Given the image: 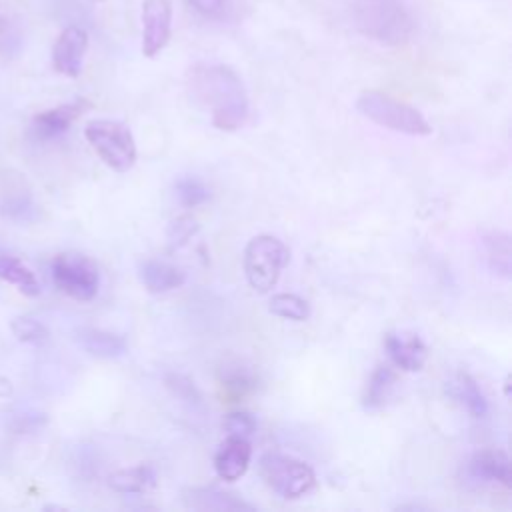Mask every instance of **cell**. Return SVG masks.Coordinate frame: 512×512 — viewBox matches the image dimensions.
<instances>
[{
	"label": "cell",
	"mask_w": 512,
	"mask_h": 512,
	"mask_svg": "<svg viewBox=\"0 0 512 512\" xmlns=\"http://www.w3.org/2000/svg\"><path fill=\"white\" fill-rule=\"evenodd\" d=\"M190 98L210 114L218 130L234 132L248 118V92L226 64H196L186 78Z\"/></svg>",
	"instance_id": "1"
},
{
	"label": "cell",
	"mask_w": 512,
	"mask_h": 512,
	"mask_svg": "<svg viewBox=\"0 0 512 512\" xmlns=\"http://www.w3.org/2000/svg\"><path fill=\"white\" fill-rule=\"evenodd\" d=\"M356 110L364 118L372 120L374 124L400 134H408V136L432 134V126L428 124V120L418 108L378 90L362 92L356 98Z\"/></svg>",
	"instance_id": "2"
},
{
	"label": "cell",
	"mask_w": 512,
	"mask_h": 512,
	"mask_svg": "<svg viewBox=\"0 0 512 512\" xmlns=\"http://www.w3.org/2000/svg\"><path fill=\"white\" fill-rule=\"evenodd\" d=\"M288 260L290 252L282 240L270 234L254 236L246 244L242 256L244 276L250 288L258 294H268L276 286Z\"/></svg>",
	"instance_id": "3"
},
{
	"label": "cell",
	"mask_w": 512,
	"mask_h": 512,
	"mask_svg": "<svg viewBox=\"0 0 512 512\" xmlns=\"http://www.w3.org/2000/svg\"><path fill=\"white\" fill-rule=\"evenodd\" d=\"M356 26L382 44H402L412 34L414 20L396 0H366L358 6Z\"/></svg>",
	"instance_id": "4"
},
{
	"label": "cell",
	"mask_w": 512,
	"mask_h": 512,
	"mask_svg": "<svg viewBox=\"0 0 512 512\" xmlns=\"http://www.w3.org/2000/svg\"><path fill=\"white\" fill-rule=\"evenodd\" d=\"M84 136L100 160L116 172H128L136 162V142L120 120L96 118L84 128Z\"/></svg>",
	"instance_id": "5"
},
{
	"label": "cell",
	"mask_w": 512,
	"mask_h": 512,
	"mask_svg": "<svg viewBox=\"0 0 512 512\" xmlns=\"http://www.w3.org/2000/svg\"><path fill=\"white\" fill-rule=\"evenodd\" d=\"M260 474L264 482L286 500L302 498L316 486V474L312 466L296 456L282 452L262 454Z\"/></svg>",
	"instance_id": "6"
},
{
	"label": "cell",
	"mask_w": 512,
	"mask_h": 512,
	"mask_svg": "<svg viewBox=\"0 0 512 512\" xmlns=\"http://www.w3.org/2000/svg\"><path fill=\"white\" fill-rule=\"evenodd\" d=\"M52 280L60 292L66 296L88 302L98 294L100 288V272L94 260L78 252H62L54 256L52 266Z\"/></svg>",
	"instance_id": "7"
},
{
	"label": "cell",
	"mask_w": 512,
	"mask_h": 512,
	"mask_svg": "<svg viewBox=\"0 0 512 512\" xmlns=\"http://www.w3.org/2000/svg\"><path fill=\"white\" fill-rule=\"evenodd\" d=\"M170 0H142V54L154 58L170 40Z\"/></svg>",
	"instance_id": "8"
},
{
	"label": "cell",
	"mask_w": 512,
	"mask_h": 512,
	"mask_svg": "<svg viewBox=\"0 0 512 512\" xmlns=\"http://www.w3.org/2000/svg\"><path fill=\"white\" fill-rule=\"evenodd\" d=\"M88 50V34L80 26H68L60 32L52 46V66L58 74L76 78L82 72L84 54Z\"/></svg>",
	"instance_id": "9"
},
{
	"label": "cell",
	"mask_w": 512,
	"mask_h": 512,
	"mask_svg": "<svg viewBox=\"0 0 512 512\" xmlns=\"http://www.w3.org/2000/svg\"><path fill=\"white\" fill-rule=\"evenodd\" d=\"M90 108H92V104L86 98H76L72 102L44 110L32 118L30 132L36 140L58 138Z\"/></svg>",
	"instance_id": "10"
},
{
	"label": "cell",
	"mask_w": 512,
	"mask_h": 512,
	"mask_svg": "<svg viewBox=\"0 0 512 512\" xmlns=\"http://www.w3.org/2000/svg\"><path fill=\"white\" fill-rule=\"evenodd\" d=\"M250 460H252L250 440L244 436L226 434L224 442L218 446L214 454V470L220 480L236 482L248 472Z\"/></svg>",
	"instance_id": "11"
},
{
	"label": "cell",
	"mask_w": 512,
	"mask_h": 512,
	"mask_svg": "<svg viewBox=\"0 0 512 512\" xmlns=\"http://www.w3.org/2000/svg\"><path fill=\"white\" fill-rule=\"evenodd\" d=\"M384 350L390 362L404 372L422 370L428 356V348L418 334L404 336L398 332H388L384 334Z\"/></svg>",
	"instance_id": "12"
},
{
	"label": "cell",
	"mask_w": 512,
	"mask_h": 512,
	"mask_svg": "<svg viewBox=\"0 0 512 512\" xmlns=\"http://www.w3.org/2000/svg\"><path fill=\"white\" fill-rule=\"evenodd\" d=\"M468 474L478 482H496L504 488L512 486V464L504 450L484 448L468 460Z\"/></svg>",
	"instance_id": "13"
},
{
	"label": "cell",
	"mask_w": 512,
	"mask_h": 512,
	"mask_svg": "<svg viewBox=\"0 0 512 512\" xmlns=\"http://www.w3.org/2000/svg\"><path fill=\"white\" fill-rule=\"evenodd\" d=\"M184 506L200 512H240V510H254V506L232 492L218 490L214 486H200L190 488L182 494Z\"/></svg>",
	"instance_id": "14"
},
{
	"label": "cell",
	"mask_w": 512,
	"mask_h": 512,
	"mask_svg": "<svg viewBox=\"0 0 512 512\" xmlns=\"http://www.w3.org/2000/svg\"><path fill=\"white\" fill-rule=\"evenodd\" d=\"M138 278L150 294H166L186 282V272L170 262L148 258L138 264Z\"/></svg>",
	"instance_id": "15"
},
{
	"label": "cell",
	"mask_w": 512,
	"mask_h": 512,
	"mask_svg": "<svg viewBox=\"0 0 512 512\" xmlns=\"http://www.w3.org/2000/svg\"><path fill=\"white\" fill-rule=\"evenodd\" d=\"M446 394L460 404L472 418H486L488 414V400L482 392L480 384L466 372L454 374L446 382Z\"/></svg>",
	"instance_id": "16"
},
{
	"label": "cell",
	"mask_w": 512,
	"mask_h": 512,
	"mask_svg": "<svg viewBox=\"0 0 512 512\" xmlns=\"http://www.w3.org/2000/svg\"><path fill=\"white\" fill-rule=\"evenodd\" d=\"M484 262L492 274L500 278H510L512 274V244L510 234L504 230H488L482 234Z\"/></svg>",
	"instance_id": "17"
},
{
	"label": "cell",
	"mask_w": 512,
	"mask_h": 512,
	"mask_svg": "<svg viewBox=\"0 0 512 512\" xmlns=\"http://www.w3.org/2000/svg\"><path fill=\"white\" fill-rule=\"evenodd\" d=\"M218 382L226 394L234 398H244L246 394L256 390L258 374L254 372L252 366L244 364L242 360H230L220 366Z\"/></svg>",
	"instance_id": "18"
},
{
	"label": "cell",
	"mask_w": 512,
	"mask_h": 512,
	"mask_svg": "<svg viewBox=\"0 0 512 512\" xmlns=\"http://www.w3.org/2000/svg\"><path fill=\"white\" fill-rule=\"evenodd\" d=\"M396 388V372L388 364H380L370 374L362 392L364 410H380L388 404Z\"/></svg>",
	"instance_id": "19"
},
{
	"label": "cell",
	"mask_w": 512,
	"mask_h": 512,
	"mask_svg": "<svg viewBox=\"0 0 512 512\" xmlns=\"http://www.w3.org/2000/svg\"><path fill=\"white\" fill-rule=\"evenodd\" d=\"M108 484L122 494H142L156 484V468L152 464H138L110 474Z\"/></svg>",
	"instance_id": "20"
},
{
	"label": "cell",
	"mask_w": 512,
	"mask_h": 512,
	"mask_svg": "<svg viewBox=\"0 0 512 512\" xmlns=\"http://www.w3.org/2000/svg\"><path fill=\"white\" fill-rule=\"evenodd\" d=\"M80 346L96 358H120L126 354V340L114 332L88 328L78 334Z\"/></svg>",
	"instance_id": "21"
},
{
	"label": "cell",
	"mask_w": 512,
	"mask_h": 512,
	"mask_svg": "<svg viewBox=\"0 0 512 512\" xmlns=\"http://www.w3.org/2000/svg\"><path fill=\"white\" fill-rule=\"evenodd\" d=\"M0 280L16 286L26 296L34 298L40 294V282L36 274L14 256H0Z\"/></svg>",
	"instance_id": "22"
},
{
	"label": "cell",
	"mask_w": 512,
	"mask_h": 512,
	"mask_svg": "<svg viewBox=\"0 0 512 512\" xmlns=\"http://www.w3.org/2000/svg\"><path fill=\"white\" fill-rule=\"evenodd\" d=\"M268 310L274 314V316H280V318H286V320H294V322H302L310 316V306L308 302L298 296V294H292V292H280V294H274L268 302Z\"/></svg>",
	"instance_id": "23"
},
{
	"label": "cell",
	"mask_w": 512,
	"mask_h": 512,
	"mask_svg": "<svg viewBox=\"0 0 512 512\" xmlns=\"http://www.w3.org/2000/svg\"><path fill=\"white\" fill-rule=\"evenodd\" d=\"M174 192L184 208H196L210 198L208 186L196 176H180L174 184Z\"/></svg>",
	"instance_id": "24"
},
{
	"label": "cell",
	"mask_w": 512,
	"mask_h": 512,
	"mask_svg": "<svg viewBox=\"0 0 512 512\" xmlns=\"http://www.w3.org/2000/svg\"><path fill=\"white\" fill-rule=\"evenodd\" d=\"M164 386L170 390V394L174 398H178L180 402L196 408L202 406V394L198 390V386L194 384V380H190L186 374H178V372H168L164 376Z\"/></svg>",
	"instance_id": "25"
},
{
	"label": "cell",
	"mask_w": 512,
	"mask_h": 512,
	"mask_svg": "<svg viewBox=\"0 0 512 512\" xmlns=\"http://www.w3.org/2000/svg\"><path fill=\"white\" fill-rule=\"evenodd\" d=\"M10 328H12V334L20 342H26V344H42V342L48 340L46 326L42 322H38L36 318H30V316L14 318Z\"/></svg>",
	"instance_id": "26"
},
{
	"label": "cell",
	"mask_w": 512,
	"mask_h": 512,
	"mask_svg": "<svg viewBox=\"0 0 512 512\" xmlns=\"http://www.w3.org/2000/svg\"><path fill=\"white\" fill-rule=\"evenodd\" d=\"M198 222L190 216V214H182V216H176L174 220H170L168 228H166V238H168V244L170 248H180L184 246L196 232H198Z\"/></svg>",
	"instance_id": "27"
},
{
	"label": "cell",
	"mask_w": 512,
	"mask_h": 512,
	"mask_svg": "<svg viewBox=\"0 0 512 512\" xmlns=\"http://www.w3.org/2000/svg\"><path fill=\"white\" fill-rule=\"evenodd\" d=\"M222 428L230 436L250 438L256 432V418H254V414H250L246 410H234L224 416Z\"/></svg>",
	"instance_id": "28"
},
{
	"label": "cell",
	"mask_w": 512,
	"mask_h": 512,
	"mask_svg": "<svg viewBox=\"0 0 512 512\" xmlns=\"http://www.w3.org/2000/svg\"><path fill=\"white\" fill-rule=\"evenodd\" d=\"M188 4L204 16H216L224 8V0H188Z\"/></svg>",
	"instance_id": "29"
},
{
	"label": "cell",
	"mask_w": 512,
	"mask_h": 512,
	"mask_svg": "<svg viewBox=\"0 0 512 512\" xmlns=\"http://www.w3.org/2000/svg\"><path fill=\"white\" fill-rule=\"evenodd\" d=\"M98 2H102V0H98Z\"/></svg>",
	"instance_id": "30"
}]
</instances>
